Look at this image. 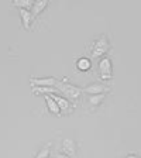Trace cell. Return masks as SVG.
I'll use <instances>...</instances> for the list:
<instances>
[{"instance_id":"cell-1","label":"cell","mask_w":141,"mask_h":158,"mask_svg":"<svg viewBox=\"0 0 141 158\" xmlns=\"http://www.w3.org/2000/svg\"><path fill=\"white\" fill-rule=\"evenodd\" d=\"M109 51V41H107V37L102 35L100 38L93 44V48H92V56L93 58H97V56H102L105 55L106 52Z\"/></svg>"},{"instance_id":"cell-2","label":"cell","mask_w":141,"mask_h":158,"mask_svg":"<svg viewBox=\"0 0 141 158\" xmlns=\"http://www.w3.org/2000/svg\"><path fill=\"white\" fill-rule=\"evenodd\" d=\"M58 89L59 92L64 93V96H66L68 99H72V100L78 99L82 95V89L76 88L73 85H69V83H61V85H58Z\"/></svg>"},{"instance_id":"cell-3","label":"cell","mask_w":141,"mask_h":158,"mask_svg":"<svg viewBox=\"0 0 141 158\" xmlns=\"http://www.w3.org/2000/svg\"><path fill=\"white\" fill-rule=\"evenodd\" d=\"M99 72H100V76L102 79L107 81V79H112L113 75V69H112V61L109 58H102L100 62H99Z\"/></svg>"},{"instance_id":"cell-4","label":"cell","mask_w":141,"mask_h":158,"mask_svg":"<svg viewBox=\"0 0 141 158\" xmlns=\"http://www.w3.org/2000/svg\"><path fill=\"white\" fill-rule=\"evenodd\" d=\"M82 92H86L88 95H100V93L109 92V88H106L102 83H93V85L86 86Z\"/></svg>"},{"instance_id":"cell-5","label":"cell","mask_w":141,"mask_h":158,"mask_svg":"<svg viewBox=\"0 0 141 158\" xmlns=\"http://www.w3.org/2000/svg\"><path fill=\"white\" fill-rule=\"evenodd\" d=\"M31 85L35 88V86H54L56 83V79L55 78H41V79H35V78H31L30 79Z\"/></svg>"},{"instance_id":"cell-6","label":"cell","mask_w":141,"mask_h":158,"mask_svg":"<svg viewBox=\"0 0 141 158\" xmlns=\"http://www.w3.org/2000/svg\"><path fill=\"white\" fill-rule=\"evenodd\" d=\"M62 151L64 154H66L68 157H73L76 152V148H75V143L71 140V138H64L62 141Z\"/></svg>"},{"instance_id":"cell-7","label":"cell","mask_w":141,"mask_h":158,"mask_svg":"<svg viewBox=\"0 0 141 158\" xmlns=\"http://www.w3.org/2000/svg\"><path fill=\"white\" fill-rule=\"evenodd\" d=\"M51 98H52L56 102V105L59 106V109H61V110H65V112H69V110H71V103H69L68 99L62 98V96H58V95H55V93H52V95H51Z\"/></svg>"},{"instance_id":"cell-8","label":"cell","mask_w":141,"mask_h":158,"mask_svg":"<svg viewBox=\"0 0 141 158\" xmlns=\"http://www.w3.org/2000/svg\"><path fill=\"white\" fill-rule=\"evenodd\" d=\"M44 98H45V103H47V106H48L49 110H51L54 114H56V116L61 114V109H59V106L56 105L55 100H54L49 95H44Z\"/></svg>"},{"instance_id":"cell-9","label":"cell","mask_w":141,"mask_h":158,"mask_svg":"<svg viewBox=\"0 0 141 158\" xmlns=\"http://www.w3.org/2000/svg\"><path fill=\"white\" fill-rule=\"evenodd\" d=\"M90 66H92V62H90V59H89V58L82 56V58H79L78 61H76V68H78L79 71H82V72L89 71V69H90Z\"/></svg>"},{"instance_id":"cell-10","label":"cell","mask_w":141,"mask_h":158,"mask_svg":"<svg viewBox=\"0 0 141 158\" xmlns=\"http://www.w3.org/2000/svg\"><path fill=\"white\" fill-rule=\"evenodd\" d=\"M20 16H21V21H23L24 28L28 30L30 28V24H31V17H33V14L30 13L28 10L20 9Z\"/></svg>"},{"instance_id":"cell-11","label":"cell","mask_w":141,"mask_h":158,"mask_svg":"<svg viewBox=\"0 0 141 158\" xmlns=\"http://www.w3.org/2000/svg\"><path fill=\"white\" fill-rule=\"evenodd\" d=\"M47 6H48V0H38V2H35V3L33 4V13L31 14H33V16H38Z\"/></svg>"},{"instance_id":"cell-12","label":"cell","mask_w":141,"mask_h":158,"mask_svg":"<svg viewBox=\"0 0 141 158\" xmlns=\"http://www.w3.org/2000/svg\"><path fill=\"white\" fill-rule=\"evenodd\" d=\"M34 93H43V95H52V93H55V88L54 86H35V88L33 89Z\"/></svg>"},{"instance_id":"cell-13","label":"cell","mask_w":141,"mask_h":158,"mask_svg":"<svg viewBox=\"0 0 141 158\" xmlns=\"http://www.w3.org/2000/svg\"><path fill=\"white\" fill-rule=\"evenodd\" d=\"M33 4H34L33 0H14V6L20 7V9H24V10L33 9Z\"/></svg>"},{"instance_id":"cell-14","label":"cell","mask_w":141,"mask_h":158,"mask_svg":"<svg viewBox=\"0 0 141 158\" xmlns=\"http://www.w3.org/2000/svg\"><path fill=\"white\" fill-rule=\"evenodd\" d=\"M103 99H105V93H100V95H89L88 102L92 106H97L103 102Z\"/></svg>"},{"instance_id":"cell-15","label":"cell","mask_w":141,"mask_h":158,"mask_svg":"<svg viewBox=\"0 0 141 158\" xmlns=\"http://www.w3.org/2000/svg\"><path fill=\"white\" fill-rule=\"evenodd\" d=\"M49 147H51V143L45 144L43 148H41V151L37 154L35 158H49Z\"/></svg>"},{"instance_id":"cell-16","label":"cell","mask_w":141,"mask_h":158,"mask_svg":"<svg viewBox=\"0 0 141 158\" xmlns=\"http://www.w3.org/2000/svg\"><path fill=\"white\" fill-rule=\"evenodd\" d=\"M55 158H71V157H68L66 154H56Z\"/></svg>"},{"instance_id":"cell-17","label":"cell","mask_w":141,"mask_h":158,"mask_svg":"<svg viewBox=\"0 0 141 158\" xmlns=\"http://www.w3.org/2000/svg\"><path fill=\"white\" fill-rule=\"evenodd\" d=\"M127 158H138L137 155H134V154H131V155H127Z\"/></svg>"}]
</instances>
